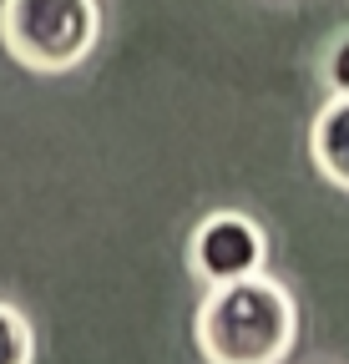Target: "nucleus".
Returning a JSON list of instances; mask_svg holds the SVG:
<instances>
[{
  "label": "nucleus",
  "instance_id": "7ed1b4c3",
  "mask_svg": "<svg viewBox=\"0 0 349 364\" xmlns=\"http://www.w3.org/2000/svg\"><path fill=\"white\" fill-rule=\"evenodd\" d=\"M269 263V238L253 218L223 208V213H208L193 233H188V268L203 289L218 284H238L248 273H264Z\"/></svg>",
  "mask_w": 349,
  "mask_h": 364
},
{
  "label": "nucleus",
  "instance_id": "f03ea898",
  "mask_svg": "<svg viewBox=\"0 0 349 364\" xmlns=\"http://www.w3.org/2000/svg\"><path fill=\"white\" fill-rule=\"evenodd\" d=\"M102 36L97 0H0V46L36 76L76 71Z\"/></svg>",
  "mask_w": 349,
  "mask_h": 364
},
{
  "label": "nucleus",
  "instance_id": "39448f33",
  "mask_svg": "<svg viewBox=\"0 0 349 364\" xmlns=\"http://www.w3.org/2000/svg\"><path fill=\"white\" fill-rule=\"evenodd\" d=\"M36 359V334L26 324V314L0 304V364H31Z\"/></svg>",
  "mask_w": 349,
  "mask_h": 364
},
{
  "label": "nucleus",
  "instance_id": "423d86ee",
  "mask_svg": "<svg viewBox=\"0 0 349 364\" xmlns=\"http://www.w3.org/2000/svg\"><path fill=\"white\" fill-rule=\"evenodd\" d=\"M324 86H329V97H349V31H339L329 46H324Z\"/></svg>",
  "mask_w": 349,
  "mask_h": 364
},
{
  "label": "nucleus",
  "instance_id": "f257e3e1",
  "mask_svg": "<svg viewBox=\"0 0 349 364\" xmlns=\"http://www.w3.org/2000/svg\"><path fill=\"white\" fill-rule=\"evenodd\" d=\"M294 334L299 309L269 273L208 289L193 318V339L208 364H284L294 354Z\"/></svg>",
  "mask_w": 349,
  "mask_h": 364
},
{
  "label": "nucleus",
  "instance_id": "20e7f679",
  "mask_svg": "<svg viewBox=\"0 0 349 364\" xmlns=\"http://www.w3.org/2000/svg\"><path fill=\"white\" fill-rule=\"evenodd\" d=\"M309 157L324 182L349 193V97H329L309 127Z\"/></svg>",
  "mask_w": 349,
  "mask_h": 364
}]
</instances>
